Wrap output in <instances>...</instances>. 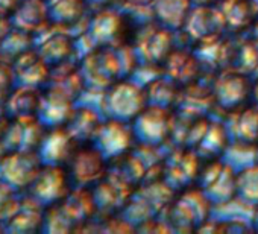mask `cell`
<instances>
[{
  "label": "cell",
  "instance_id": "cell-2",
  "mask_svg": "<svg viewBox=\"0 0 258 234\" xmlns=\"http://www.w3.org/2000/svg\"><path fill=\"white\" fill-rule=\"evenodd\" d=\"M70 189L69 175L61 166H43L29 186V196L46 208L61 202Z\"/></svg>",
  "mask_w": 258,
  "mask_h": 234
},
{
  "label": "cell",
  "instance_id": "cell-15",
  "mask_svg": "<svg viewBox=\"0 0 258 234\" xmlns=\"http://www.w3.org/2000/svg\"><path fill=\"white\" fill-rule=\"evenodd\" d=\"M75 225L76 223L67 214V211L64 210L61 202L44 208L43 222H41V231H46V232H64V231H70Z\"/></svg>",
  "mask_w": 258,
  "mask_h": 234
},
{
  "label": "cell",
  "instance_id": "cell-7",
  "mask_svg": "<svg viewBox=\"0 0 258 234\" xmlns=\"http://www.w3.org/2000/svg\"><path fill=\"white\" fill-rule=\"evenodd\" d=\"M75 143L76 142L66 127L53 128L49 130V133H44L37 148V155L43 166H62L64 163H69L73 155Z\"/></svg>",
  "mask_w": 258,
  "mask_h": 234
},
{
  "label": "cell",
  "instance_id": "cell-11",
  "mask_svg": "<svg viewBox=\"0 0 258 234\" xmlns=\"http://www.w3.org/2000/svg\"><path fill=\"white\" fill-rule=\"evenodd\" d=\"M40 97L41 94L38 88L14 87L10 91V94L5 97V102H4L5 112L10 119L37 115Z\"/></svg>",
  "mask_w": 258,
  "mask_h": 234
},
{
  "label": "cell",
  "instance_id": "cell-5",
  "mask_svg": "<svg viewBox=\"0 0 258 234\" xmlns=\"http://www.w3.org/2000/svg\"><path fill=\"white\" fill-rule=\"evenodd\" d=\"M75 112V100L56 90L46 88L40 97L37 119L46 130L62 128Z\"/></svg>",
  "mask_w": 258,
  "mask_h": 234
},
{
  "label": "cell",
  "instance_id": "cell-17",
  "mask_svg": "<svg viewBox=\"0 0 258 234\" xmlns=\"http://www.w3.org/2000/svg\"><path fill=\"white\" fill-rule=\"evenodd\" d=\"M14 88V73L13 64L8 63L4 56H0V99L7 97Z\"/></svg>",
  "mask_w": 258,
  "mask_h": 234
},
{
  "label": "cell",
  "instance_id": "cell-14",
  "mask_svg": "<svg viewBox=\"0 0 258 234\" xmlns=\"http://www.w3.org/2000/svg\"><path fill=\"white\" fill-rule=\"evenodd\" d=\"M34 49V37L28 32L11 28V31L0 40V56L5 60H16L22 53Z\"/></svg>",
  "mask_w": 258,
  "mask_h": 234
},
{
  "label": "cell",
  "instance_id": "cell-9",
  "mask_svg": "<svg viewBox=\"0 0 258 234\" xmlns=\"http://www.w3.org/2000/svg\"><path fill=\"white\" fill-rule=\"evenodd\" d=\"M10 22L13 28L34 35L50 23L46 0H20L14 13L10 16Z\"/></svg>",
  "mask_w": 258,
  "mask_h": 234
},
{
  "label": "cell",
  "instance_id": "cell-18",
  "mask_svg": "<svg viewBox=\"0 0 258 234\" xmlns=\"http://www.w3.org/2000/svg\"><path fill=\"white\" fill-rule=\"evenodd\" d=\"M19 4L20 0H0V17H10Z\"/></svg>",
  "mask_w": 258,
  "mask_h": 234
},
{
  "label": "cell",
  "instance_id": "cell-3",
  "mask_svg": "<svg viewBox=\"0 0 258 234\" xmlns=\"http://www.w3.org/2000/svg\"><path fill=\"white\" fill-rule=\"evenodd\" d=\"M44 127L40 124L37 115L19 117L8 124V128L2 137V145L7 152H37V148L44 136Z\"/></svg>",
  "mask_w": 258,
  "mask_h": 234
},
{
  "label": "cell",
  "instance_id": "cell-12",
  "mask_svg": "<svg viewBox=\"0 0 258 234\" xmlns=\"http://www.w3.org/2000/svg\"><path fill=\"white\" fill-rule=\"evenodd\" d=\"M49 20L61 28L75 25L87 8L85 0H46Z\"/></svg>",
  "mask_w": 258,
  "mask_h": 234
},
{
  "label": "cell",
  "instance_id": "cell-4",
  "mask_svg": "<svg viewBox=\"0 0 258 234\" xmlns=\"http://www.w3.org/2000/svg\"><path fill=\"white\" fill-rule=\"evenodd\" d=\"M103 154L96 148H84L69 160V180L72 187H90L96 186L102 177H105Z\"/></svg>",
  "mask_w": 258,
  "mask_h": 234
},
{
  "label": "cell",
  "instance_id": "cell-10",
  "mask_svg": "<svg viewBox=\"0 0 258 234\" xmlns=\"http://www.w3.org/2000/svg\"><path fill=\"white\" fill-rule=\"evenodd\" d=\"M44 207L38 204L32 196L22 198L14 214L4 223L7 232H32L41 229Z\"/></svg>",
  "mask_w": 258,
  "mask_h": 234
},
{
  "label": "cell",
  "instance_id": "cell-8",
  "mask_svg": "<svg viewBox=\"0 0 258 234\" xmlns=\"http://www.w3.org/2000/svg\"><path fill=\"white\" fill-rule=\"evenodd\" d=\"M32 37H34L35 52L50 67L67 61V58L73 53L75 44L72 38L62 31H47V25H46Z\"/></svg>",
  "mask_w": 258,
  "mask_h": 234
},
{
  "label": "cell",
  "instance_id": "cell-16",
  "mask_svg": "<svg viewBox=\"0 0 258 234\" xmlns=\"http://www.w3.org/2000/svg\"><path fill=\"white\" fill-rule=\"evenodd\" d=\"M20 198H17V190L0 180V222L5 223L17 210Z\"/></svg>",
  "mask_w": 258,
  "mask_h": 234
},
{
  "label": "cell",
  "instance_id": "cell-19",
  "mask_svg": "<svg viewBox=\"0 0 258 234\" xmlns=\"http://www.w3.org/2000/svg\"><path fill=\"white\" fill-rule=\"evenodd\" d=\"M8 119H10V117L5 112L4 103H0V142H2V137H4L7 128H8Z\"/></svg>",
  "mask_w": 258,
  "mask_h": 234
},
{
  "label": "cell",
  "instance_id": "cell-20",
  "mask_svg": "<svg viewBox=\"0 0 258 234\" xmlns=\"http://www.w3.org/2000/svg\"><path fill=\"white\" fill-rule=\"evenodd\" d=\"M112 2L114 0H85L87 5H94V7H106Z\"/></svg>",
  "mask_w": 258,
  "mask_h": 234
},
{
  "label": "cell",
  "instance_id": "cell-1",
  "mask_svg": "<svg viewBox=\"0 0 258 234\" xmlns=\"http://www.w3.org/2000/svg\"><path fill=\"white\" fill-rule=\"evenodd\" d=\"M41 167L37 152H7L0 157V180L20 192L29 189Z\"/></svg>",
  "mask_w": 258,
  "mask_h": 234
},
{
  "label": "cell",
  "instance_id": "cell-13",
  "mask_svg": "<svg viewBox=\"0 0 258 234\" xmlns=\"http://www.w3.org/2000/svg\"><path fill=\"white\" fill-rule=\"evenodd\" d=\"M97 128H99V124H97L94 112L87 108L75 109L69 124L66 125V130L73 137V140L82 142V143L87 140H91L94 134L97 133Z\"/></svg>",
  "mask_w": 258,
  "mask_h": 234
},
{
  "label": "cell",
  "instance_id": "cell-6",
  "mask_svg": "<svg viewBox=\"0 0 258 234\" xmlns=\"http://www.w3.org/2000/svg\"><path fill=\"white\" fill-rule=\"evenodd\" d=\"M13 73H14V87H26V88H41L46 87V82L50 75V66L31 49L13 61Z\"/></svg>",
  "mask_w": 258,
  "mask_h": 234
}]
</instances>
